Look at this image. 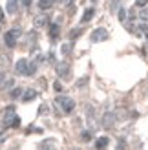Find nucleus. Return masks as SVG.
I'll list each match as a JSON object with an SVG mask.
<instances>
[{"label": "nucleus", "mask_w": 148, "mask_h": 150, "mask_svg": "<svg viewBox=\"0 0 148 150\" xmlns=\"http://www.w3.org/2000/svg\"><path fill=\"white\" fill-rule=\"evenodd\" d=\"M4 126H7V128H18L20 126V117L15 114V106H7L4 115Z\"/></svg>", "instance_id": "1"}, {"label": "nucleus", "mask_w": 148, "mask_h": 150, "mask_svg": "<svg viewBox=\"0 0 148 150\" xmlns=\"http://www.w3.org/2000/svg\"><path fill=\"white\" fill-rule=\"evenodd\" d=\"M15 68H17V71H18L20 75H33V73L37 71V66L31 64L29 61H26V59H20Z\"/></svg>", "instance_id": "2"}, {"label": "nucleus", "mask_w": 148, "mask_h": 150, "mask_svg": "<svg viewBox=\"0 0 148 150\" xmlns=\"http://www.w3.org/2000/svg\"><path fill=\"white\" fill-rule=\"evenodd\" d=\"M18 39H20V29H9V31L4 35V42H6L7 48H15Z\"/></svg>", "instance_id": "3"}, {"label": "nucleus", "mask_w": 148, "mask_h": 150, "mask_svg": "<svg viewBox=\"0 0 148 150\" xmlns=\"http://www.w3.org/2000/svg\"><path fill=\"white\" fill-rule=\"evenodd\" d=\"M57 103L61 104V108L64 114H70V112H73V108H75V103H73V99H70V97H57Z\"/></svg>", "instance_id": "4"}, {"label": "nucleus", "mask_w": 148, "mask_h": 150, "mask_svg": "<svg viewBox=\"0 0 148 150\" xmlns=\"http://www.w3.org/2000/svg\"><path fill=\"white\" fill-rule=\"evenodd\" d=\"M108 39V31L104 28H97V29H93V33H92V42H102V40H106Z\"/></svg>", "instance_id": "5"}, {"label": "nucleus", "mask_w": 148, "mask_h": 150, "mask_svg": "<svg viewBox=\"0 0 148 150\" xmlns=\"http://www.w3.org/2000/svg\"><path fill=\"white\" fill-rule=\"evenodd\" d=\"M113 121H115L113 112H108V114L102 117V126H104V128H112V126H113Z\"/></svg>", "instance_id": "6"}, {"label": "nucleus", "mask_w": 148, "mask_h": 150, "mask_svg": "<svg viewBox=\"0 0 148 150\" xmlns=\"http://www.w3.org/2000/svg\"><path fill=\"white\" fill-rule=\"evenodd\" d=\"M57 73L61 75V77H68V75H70V66L66 62H61L57 66Z\"/></svg>", "instance_id": "7"}, {"label": "nucleus", "mask_w": 148, "mask_h": 150, "mask_svg": "<svg viewBox=\"0 0 148 150\" xmlns=\"http://www.w3.org/2000/svg\"><path fill=\"white\" fill-rule=\"evenodd\" d=\"M18 9V2L17 0H7V6H6V11L9 13V15H15Z\"/></svg>", "instance_id": "8"}, {"label": "nucleus", "mask_w": 148, "mask_h": 150, "mask_svg": "<svg viewBox=\"0 0 148 150\" xmlns=\"http://www.w3.org/2000/svg\"><path fill=\"white\" fill-rule=\"evenodd\" d=\"M48 17H46V15H40V17H37L35 18V28H42V26H46L48 24Z\"/></svg>", "instance_id": "9"}, {"label": "nucleus", "mask_w": 148, "mask_h": 150, "mask_svg": "<svg viewBox=\"0 0 148 150\" xmlns=\"http://www.w3.org/2000/svg\"><path fill=\"white\" fill-rule=\"evenodd\" d=\"M35 97H37V92H35V90H27V92H24L22 101H24V103H29V101H33Z\"/></svg>", "instance_id": "10"}, {"label": "nucleus", "mask_w": 148, "mask_h": 150, "mask_svg": "<svg viewBox=\"0 0 148 150\" xmlns=\"http://www.w3.org/2000/svg\"><path fill=\"white\" fill-rule=\"evenodd\" d=\"M93 15H95V9L93 7H88V9L84 11V15H82V22H90L93 18Z\"/></svg>", "instance_id": "11"}, {"label": "nucleus", "mask_w": 148, "mask_h": 150, "mask_svg": "<svg viewBox=\"0 0 148 150\" xmlns=\"http://www.w3.org/2000/svg\"><path fill=\"white\" fill-rule=\"evenodd\" d=\"M110 143V139L108 137H99L97 139V143H95V146H97V150H102V148H106Z\"/></svg>", "instance_id": "12"}, {"label": "nucleus", "mask_w": 148, "mask_h": 150, "mask_svg": "<svg viewBox=\"0 0 148 150\" xmlns=\"http://www.w3.org/2000/svg\"><path fill=\"white\" fill-rule=\"evenodd\" d=\"M58 31H61V28H58L57 24H49V37H51L53 40L58 37Z\"/></svg>", "instance_id": "13"}, {"label": "nucleus", "mask_w": 148, "mask_h": 150, "mask_svg": "<svg viewBox=\"0 0 148 150\" xmlns=\"http://www.w3.org/2000/svg\"><path fill=\"white\" fill-rule=\"evenodd\" d=\"M53 2H55V0H39V7L46 11V9H49V7L53 6Z\"/></svg>", "instance_id": "14"}, {"label": "nucleus", "mask_w": 148, "mask_h": 150, "mask_svg": "<svg viewBox=\"0 0 148 150\" xmlns=\"http://www.w3.org/2000/svg\"><path fill=\"white\" fill-rule=\"evenodd\" d=\"M22 93H24V92H22V88H13V90H11V93H9V95L13 97V99H18V97H20Z\"/></svg>", "instance_id": "15"}, {"label": "nucleus", "mask_w": 148, "mask_h": 150, "mask_svg": "<svg viewBox=\"0 0 148 150\" xmlns=\"http://www.w3.org/2000/svg\"><path fill=\"white\" fill-rule=\"evenodd\" d=\"M139 18H141L143 22H148V7H143L141 13H139Z\"/></svg>", "instance_id": "16"}, {"label": "nucleus", "mask_w": 148, "mask_h": 150, "mask_svg": "<svg viewBox=\"0 0 148 150\" xmlns=\"http://www.w3.org/2000/svg\"><path fill=\"white\" fill-rule=\"evenodd\" d=\"M61 51H62V55H70V51H71V44H62L61 46Z\"/></svg>", "instance_id": "17"}, {"label": "nucleus", "mask_w": 148, "mask_h": 150, "mask_svg": "<svg viewBox=\"0 0 148 150\" xmlns=\"http://www.w3.org/2000/svg\"><path fill=\"white\" fill-rule=\"evenodd\" d=\"M119 20H121V22L126 20V9H123V7L119 9Z\"/></svg>", "instance_id": "18"}, {"label": "nucleus", "mask_w": 148, "mask_h": 150, "mask_svg": "<svg viewBox=\"0 0 148 150\" xmlns=\"http://www.w3.org/2000/svg\"><path fill=\"white\" fill-rule=\"evenodd\" d=\"M80 33H82V29H73V31L70 33V39H77Z\"/></svg>", "instance_id": "19"}, {"label": "nucleus", "mask_w": 148, "mask_h": 150, "mask_svg": "<svg viewBox=\"0 0 148 150\" xmlns=\"http://www.w3.org/2000/svg\"><path fill=\"white\" fill-rule=\"evenodd\" d=\"M146 4H148V0H135V6L137 7H144Z\"/></svg>", "instance_id": "20"}, {"label": "nucleus", "mask_w": 148, "mask_h": 150, "mask_svg": "<svg viewBox=\"0 0 148 150\" xmlns=\"http://www.w3.org/2000/svg\"><path fill=\"white\" fill-rule=\"evenodd\" d=\"M82 139H84V141H90V139H92L90 132H82Z\"/></svg>", "instance_id": "21"}, {"label": "nucleus", "mask_w": 148, "mask_h": 150, "mask_svg": "<svg viewBox=\"0 0 148 150\" xmlns=\"http://www.w3.org/2000/svg\"><path fill=\"white\" fill-rule=\"evenodd\" d=\"M117 6H119V0H112V11L117 9Z\"/></svg>", "instance_id": "22"}, {"label": "nucleus", "mask_w": 148, "mask_h": 150, "mask_svg": "<svg viewBox=\"0 0 148 150\" xmlns=\"http://www.w3.org/2000/svg\"><path fill=\"white\" fill-rule=\"evenodd\" d=\"M53 88L57 90V92H61V90H62V84H61V82H55V84H53Z\"/></svg>", "instance_id": "23"}, {"label": "nucleus", "mask_w": 148, "mask_h": 150, "mask_svg": "<svg viewBox=\"0 0 148 150\" xmlns=\"http://www.w3.org/2000/svg\"><path fill=\"white\" fill-rule=\"evenodd\" d=\"M20 2H22V6H26V7L31 6V0H20Z\"/></svg>", "instance_id": "24"}, {"label": "nucleus", "mask_w": 148, "mask_h": 150, "mask_svg": "<svg viewBox=\"0 0 148 150\" xmlns=\"http://www.w3.org/2000/svg\"><path fill=\"white\" fill-rule=\"evenodd\" d=\"M4 86H7V88L13 86V81H11V79H9V81H6V82H4Z\"/></svg>", "instance_id": "25"}, {"label": "nucleus", "mask_w": 148, "mask_h": 150, "mask_svg": "<svg viewBox=\"0 0 148 150\" xmlns=\"http://www.w3.org/2000/svg\"><path fill=\"white\" fill-rule=\"evenodd\" d=\"M71 2H73V0H62V4H64V6H71Z\"/></svg>", "instance_id": "26"}, {"label": "nucleus", "mask_w": 148, "mask_h": 150, "mask_svg": "<svg viewBox=\"0 0 148 150\" xmlns=\"http://www.w3.org/2000/svg\"><path fill=\"white\" fill-rule=\"evenodd\" d=\"M0 22H4V11H2V7H0Z\"/></svg>", "instance_id": "27"}, {"label": "nucleus", "mask_w": 148, "mask_h": 150, "mask_svg": "<svg viewBox=\"0 0 148 150\" xmlns=\"http://www.w3.org/2000/svg\"><path fill=\"white\" fill-rule=\"evenodd\" d=\"M2 81H4V71L0 70V82H2Z\"/></svg>", "instance_id": "28"}, {"label": "nucleus", "mask_w": 148, "mask_h": 150, "mask_svg": "<svg viewBox=\"0 0 148 150\" xmlns=\"http://www.w3.org/2000/svg\"><path fill=\"white\" fill-rule=\"evenodd\" d=\"M92 2H95V0H92Z\"/></svg>", "instance_id": "29"}]
</instances>
